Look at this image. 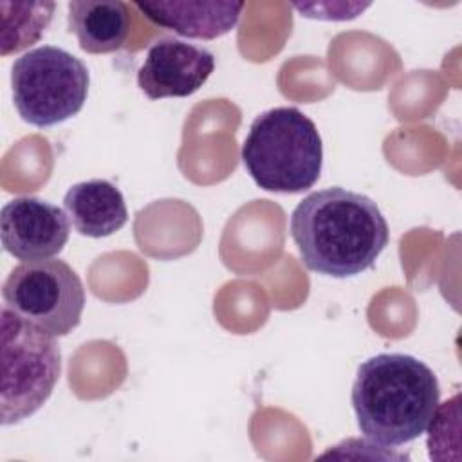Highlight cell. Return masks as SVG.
<instances>
[{
  "instance_id": "cell-1",
  "label": "cell",
  "mask_w": 462,
  "mask_h": 462,
  "mask_svg": "<svg viewBox=\"0 0 462 462\" xmlns=\"http://www.w3.org/2000/svg\"><path fill=\"white\" fill-rule=\"evenodd\" d=\"M291 236L309 271L350 278L374 267L390 229L370 197L334 186L309 193L294 208Z\"/></svg>"
},
{
  "instance_id": "cell-2",
  "label": "cell",
  "mask_w": 462,
  "mask_h": 462,
  "mask_svg": "<svg viewBox=\"0 0 462 462\" xmlns=\"http://www.w3.org/2000/svg\"><path fill=\"white\" fill-rule=\"evenodd\" d=\"M352 406L366 440L402 446L430 426L440 399L433 370L408 354H377L359 365Z\"/></svg>"
},
{
  "instance_id": "cell-3",
  "label": "cell",
  "mask_w": 462,
  "mask_h": 462,
  "mask_svg": "<svg viewBox=\"0 0 462 462\" xmlns=\"http://www.w3.org/2000/svg\"><path fill=\"white\" fill-rule=\"evenodd\" d=\"M240 155L251 179L274 193H301L312 188L323 166L319 132L296 106H276L256 116Z\"/></svg>"
},
{
  "instance_id": "cell-4",
  "label": "cell",
  "mask_w": 462,
  "mask_h": 462,
  "mask_svg": "<svg viewBox=\"0 0 462 462\" xmlns=\"http://www.w3.org/2000/svg\"><path fill=\"white\" fill-rule=\"evenodd\" d=\"M2 424H18L51 397L61 372L54 336L2 307Z\"/></svg>"
},
{
  "instance_id": "cell-5",
  "label": "cell",
  "mask_w": 462,
  "mask_h": 462,
  "mask_svg": "<svg viewBox=\"0 0 462 462\" xmlns=\"http://www.w3.org/2000/svg\"><path fill=\"white\" fill-rule=\"evenodd\" d=\"M88 83L87 65L54 45L31 49L11 67L14 106L25 123L40 128L74 117L87 101Z\"/></svg>"
},
{
  "instance_id": "cell-6",
  "label": "cell",
  "mask_w": 462,
  "mask_h": 462,
  "mask_svg": "<svg viewBox=\"0 0 462 462\" xmlns=\"http://www.w3.org/2000/svg\"><path fill=\"white\" fill-rule=\"evenodd\" d=\"M2 296L7 309L54 337L72 332L85 307L79 276L56 258L16 265L4 282Z\"/></svg>"
},
{
  "instance_id": "cell-7",
  "label": "cell",
  "mask_w": 462,
  "mask_h": 462,
  "mask_svg": "<svg viewBox=\"0 0 462 462\" xmlns=\"http://www.w3.org/2000/svg\"><path fill=\"white\" fill-rule=\"evenodd\" d=\"M69 224L61 208L38 197H16L5 202L0 213L2 245L22 262L49 260L63 251Z\"/></svg>"
},
{
  "instance_id": "cell-8",
  "label": "cell",
  "mask_w": 462,
  "mask_h": 462,
  "mask_svg": "<svg viewBox=\"0 0 462 462\" xmlns=\"http://www.w3.org/2000/svg\"><path fill=\"white\" fill-rule=\"evenodd\" d=\"M215 70L211 51L177 38L157 40L137 70V85L150 99L186 97Z\"/></svg>"
},
{
  "instance_id": "cell-9",
  "label": "cell",
  "mask_w": 462,
  "mask_h": 462,
  "mask_svg": "<svg viewBox=\"0 0 462 462\" xmlns=\"http://www.w3.org/2000/svg\"><path fill=\"white\" fill-rule=\"evenodd\" d=\"M135 7L159 27L184 38L213 40L227 34L242 14V2H135Z\"/></svg>"
},
{
  "instance_id": "cell-10",
  "label": "cell",
  "mask_w": 462,
  "mask_h": 462,
  "mask_svg": "<svg viewBox=\"0 0 462 462\" xmlns=\"http://www.w3.org/2000/svg\"><path fill=\"white\" fill-rule=\"evenodd\" d=\"M63 209L72 227L90 238H105L119 231L128 220L121 189L105 179L83 180L69 188Z\"/></svg>"
},
{
  "instance_id": "cell-11",
  "label": "cell",
  "mask_w": 462,
  "mask_h": 462,
  "mask_svg": "<svg viewBox=\"0 0 462 462\" xmlns=\"http://www.w3.org/2000/svg\"><path fill=\"white\" fill-rule=\"evenodd\" d=\"M69 31L85 52H114L123 47L130 31L128 5L119 0L69 2Z\"/></svg>"
},
{
  "instance_id": "cell-12",
  "label": "cell",
  "mask_w": 462,
  "mask_h": 462,
  "mask_svg": "<svg viewBox=\"0 0 462 462\" xmlns=\"http://www.w3.org/2000/svg\"><path fill=\"white\" fill-rule=\"evenodd\" d=\"M14 16L4 11V34H2V54L18 52L36 43L45 29L49 27L54 13L52 2H32V4H11Z\"/></svg>"
}]
</instances>
